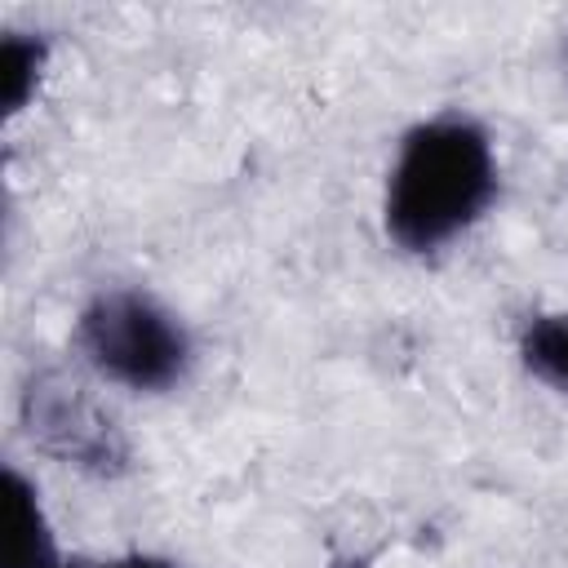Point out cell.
I'll return each instance as SVG.
<instances>
[{
    "label": "cell",
    "mask_w": 568,
    "mask_h": 568,
    "mask_svg": "<svg viewBox=\"0 0 568 568\" xmlns=\"http://www.w3.org/2000/svg\"><path fill=\"white\" fill-rule=\"evenodd\" d=\"M80 359L133 395H164L186 382L195 342L160 297L142 288H102L75 320Z\"/></svg>",
    "instance_id": "7a4b0ae2"
},
{
    "label": "cell",
    "mask_w": 568,
    "mask_h": 568,
    "mask_svg": "<svg viewBox=\"0 0 568 568\" xmlns=\"http://www.w3.org/2000/svg\"><path fill=\"white\" fill-rule=\"evenodd\" d=\"M49 67V40L40 31H9L0 44V102L4 115H22Z\"/></svg>",
    "instance_id": "8992f818"
},
{
    "label": "cell",
    "mask_w": 568,
    "mask_h": 568,
    "mask_svg": "<svg viewBox=\"0 0 568 568\" xmlns=\"http://www.w3.org/2000/svg\"><path fill=\"white\" fill-rule=\"evenodd\" d=\"M497 155L493 138L470 115H435L399 138L382 222L399 253L435 257L462 240L497 200Z\"/></svg>",
    "instance_id": "6da1fadb"
},
{
    "label": "cell",
    "mask_w": 568,
    "mask_h": 568,
    "mask_svg": "<svg viewBox=\"0 0 568 568\" xmlns=\"http://www.w3.org/2000/svg\"><path fill=\"white\" fill-rule=\"evenodd\" d=\"M62 568H182V564H173V559H164V555H120V559H67Z\"/></svg>",
    "instance_id": "52a82bcc"
},
{
    "label": "cell",
    "mask_w": 568,
    "mask_h": 568,
    "mask_svg": "<svg viewBox=\"0 0 568 568\" xmlns=\"http://www.w3.org/2000/svg\"><path fill=\"white\" fill-rule=\"evenodd\" d=\"M324 568H377V550H351V555L328 559Z\"/></svg>",
    "instance_id": "ba28073f"
},
{
    "label": "cell",
    "mask_w": 568,
    "mask_h": 568,
    "mask_svg": "<svg viewBox=\"0 0 568 568\" xmlns=\"http://www.w3.org/2000/svg\"><path fill=\"white\" fill-rule=\"evenodd\" d=\"M519 364L555 395H568V311L532 315L519 328Z\"/></svg>",
    "instance_id": "5b68a950"
},
{
    "label": "cell",
    "mask_w": 568,
    "mask_h": 568,
    "mask_svg": "<svg viewBox=\"0 0 568 568\" xmlns=\"http://www.w3.org/2000/svg\"><path fill=\"white\" fill-rule=\"evenodd\" d=\"M4 564L0 568H62V550L53 524L44 515L40 488L18 470L4 466Z\"/></svg>",
    "instance_id": "277c9868"
},
{
    "label": "cell",
    "mask_w": 568,
    "mask_h": 568,
    "mask_svg": "<svg viewBox=\"0 0 568 568\" xmlns=\"http://www.w3.org/2000/svg\"><path fill=\"white\" fill-rule=\"evenodd\" d=\"M22 426L31 444L67 466H80L89 475H120L129 470V439L120 426L98 408V399L67 377L62 368H44L22 390Z\"/></svg>",
    "instance_id": "3957f363"
}]
</instances>
